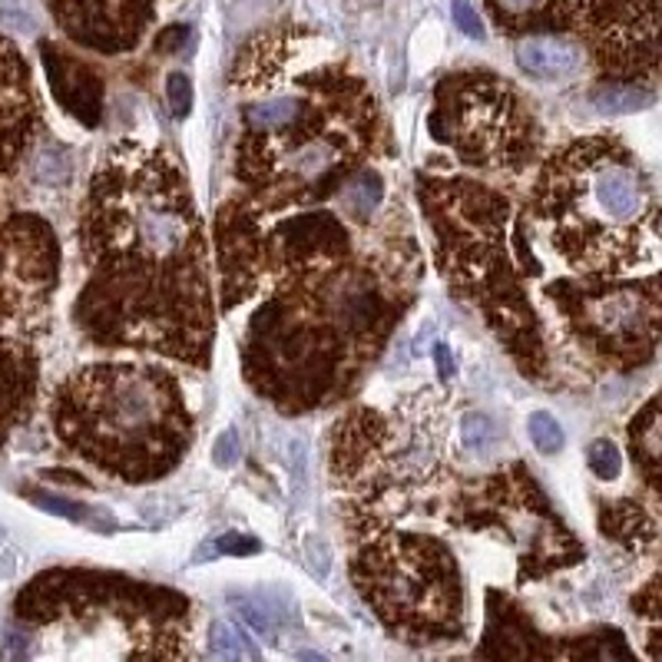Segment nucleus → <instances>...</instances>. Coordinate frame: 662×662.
<instances>
[{
	"mask_svg": "<svg viewBox=\"0 0 662 662\" xmlns=\"http://www.w3.org/2000/svg\"><path fill=\"white\" fill-rule=\"evenodd\" d=\"M0 540H3V527H0Z\"/></svg>",
	"mask_w": 662,
	"mask_h": 662,
	"instance_id": "38",
	"label": "nucleus"
},
{
	"mask_svg": "<svg viewBox=\"0 0 662 662\" xmlns=\"http://www.w3.org/2000/svg\"><path fill=\"white\" fill-rule=\"evenodd\" d=\"M302 109L275 129H245L235 143L242 199L262 216L308 206L368 166L385 123L375 93L345 63L302 73Z\"/></svg>",
	"mask_w": 662,
	"mask_h": 662,
	"instance_id": "3",
	"label": "nucleus"
},
{
	"mask_svg": "<svg viewBox=\"0 0 662 662\" xmlns=\"http://www.w3.org/2000/svg\"><path fill=\"white\" fill-rule=\"evenodd\" d=\"M461 444L481 458H491L501 444H504V434L501 428L494 424V418L481 414V411H471L461 418Z\"/></svg>",
	"mask_w": 662,
	"mask_h": 662,
	"instance_id": "27",
	"label": "nucleus"
},
{
	"mask_svg": "<svg viewBox=\"0 0 662 662\" xmlns=\"http://www.w3.org/2000/svg\"><path fill=\"white\" fill-rule=\"evenodd\" d=\"M660 497L643 501H613L600 507V530L623 544L627 550H656L660 544V511H656Z\"/></svg>",
	"mask_w": 662,
	"mask_h": 662,
	"instance_id": "20",
	"label": "nucleus"
},
{
	"mask_svg": "<svg viewBox=\"0 0 662 662\" xmlns=\"http://www.w3.org/2000/svg\"><path fill=\"white\" fill-rule=\"evenodd\" d=\"M431 133L461 162L477 169H524L540 149L534 113L491 70H461L438 83Z\"/></svg>",
	"mask_w": 662,
	"mask_h": 662,
	"instance_id": "9",
	"label": "nucleus"
},
{
	"mask_svg": "<svg viewBox=\"0 0 662 662\" xmlns=\"http://www.w3.org/2000/svg\"><path fill=\"white\" fill-rule=\"evenodd\" d=\"M209 653L216 660H249L259 662V650L245 637V630L232 620H216L209 630Z\"/></svg>",
	"mask_w": 662,
	"mask_h": 662,
	"instance_id": "26",
	"label": "nucleus"
},
{
	"mask_svg": "<svg viewBox=\"0 0 662 662\" xmlns=\"http://www.w3.org/2000/svg\"><path fill=\"white\" fill-rule=\"evenodd\" d=\"M13 620L23 633L60 627L70 637L119 633L129 660L189 656V600L103 570H43L13 600Z\"/></svg>",
	"mask_w": 662,
	"mask_h": 662,
	"instance_id": "7",
	"label": "nucleus"
},
{
	"mask_svg": "<svg viewBox=\"0 0 662 662\" xmlns=\"http://www.w3.org/2000/svg\"><path fill=\"white\" fill-rule=\"evenodd\" d=\"M212 554L249 557V554H259V540H255V537H242V534H222V537L212 544Z\"/></svg>",
	"mask_w": 662,
	"mask_h": 662,
	"instance_id": "32",
	"label": "nucleus"
},
{
	"mask_svg": "<svg viewBox=\"0 0 662 662\" xmlns=\"http://www.w3.org/2000/svg\"><path fill=\"white\" fill-rule=\"evenodd\" d=\"M40 385V361L30 345L0 338V448L30 418Z\"/></svg>",
	"mask_w": 662,
	"mask_h": 662,
	"instance_id": "19",
	"label": "nucleus"
},
{
	"mask_svg": "<svg viewBox=\"0 0 662 662\" xmlns=\"http://www.w3.org/2000/svg\"><path fill=\"white\" fill-rule=\"evenodd\" d=\"M421 209L434 232V255L458 298L481 312L527 378L547 371V341L511 255V199L474 179H421Z\"/></svg>",
	"mask_w": 662,
	"mask_h": 662,
	"instance_id": "6",
	"label": "nucleus"
},
{
	"mask_svg": "<svg viewBox=\"0 0 662 662\" xmlns=\"http://www.w3.org/2000/svg\"><path fill=\"white\" fill-rule=\"evenodd\" d=\"M454 20H458V27H461L467 36H477V40H484V27H481V20H477L474 7H471L467 0H454Z\"/></svg>",
	"mask_w": 662,
	"mask_h": 662,
	"instance_id": "35",
	"label": "nucleus"
},
{
	"mask_svg": "<svg viewBox=\"0 0 662 662\" xmlns=\"http://www.w3.org/2000/svg\"><path fill=\"white\" fill-rule=\"evenodd\" d=\"M395 222L348 259L272 285L249 318L245 381L282 414L345 398L411 308L424 265L414 232Z\"/></svg>",
	"mask_w": 662,
	"mask_h": 662,
	"instance_id": "2",
	"label": "nucleus"
},
{
	"mask_svg": "<svg viewBox=\"0 0 662 662\" xmlns=\"http://www.w3.org/2000/svg\"><path fill=\"white\" fill-rule=\"evenodd\" d=\"M527 431H530L537 451H544V454H557V451L564 448V441H567V438H564V428H560L557 418L547 414V411H534L530 421H527Z\"/></svg>",
	"mask_w": 662,
	"mask_h": 662,
	"instance_id": "29",
	"label": "nucleus"
},
{
	"mask_svg": "<svg viewBox=\"0 0 662 662\" xmlns=\"http://www.w3.org/2000/svg\"><path fill=\"white\" fill-rule=\"evenodd\" d=\"M534 212L557 255L587 275H617L656 255V186L617 136H584L550 156L534 189Z\"/></svg>",
	"mask_w": 662,
	"mask_h": 662,
	"instance_id": "4",
	"label": "nucleus"
},
{
	"mask_svg": "<svg viewBox=\"0 0 662 662\" xmlns=\"http://www.w3.org/2000/svg\"><path fill=\"white\" fill-rule=\"evenodd\" d=\"M630 448L647 491L660 497V398H650L647 408L633 418Z\"/></svg>",
	"mask_w": 662,
	"mask_h": 662,
	"instance_id": "22",
	"label": "nucleus"
},
{
	"mask_svg": "<svg viewBox=\"0 0 662 662\" xmlns=\"http://www.w3.org/2000/svg\"><path fill=\"white\" fill-rule=\"evenodd\" d=\"M587 461H590V471L600 481H617L620 471H623V458H620L613 441H593L590 451H587Z\"/></svg>",
	"mask_w": 662,
	"mask_h": 662,
	"instance_id": "30",
	"label": "nucleus"
},
{
	"mask_svg": "<svg viewBox=\"0 0 662 662\" xmlns=\"http://www.w3.org/2000/svg\"><path fill=\"white\" fill-rule=\"evenodd\" d=\"M351 580L388 633L404 643H458L464 637V580L454 550L418 530L365 527Z\"/></svg>",
	"mask_w": 662,
	"mask_h": 662,
	"instance_id": "8",
	"label": "nucleus"
},
{
	"mask_svg": "<svg viewBox=\"0 0 662 662\" xmlns=\"http://www.w3.org/2000/svg\"><path fill=\"white\" fill-rule=\"evenodd\" d=\"M63 448L126 484L166 477L186 454L192 414L179 381L153 365H90L50 404Z\"/></svg>",
	"mask_w": 662,
	"mask_h": 662,
	"instance_id": "5",
	"label": "nucleus"
},
{
	"mask_svg": "<svg viewBox=\"0 0 662 662\" xmlns=\"http://www.w3.org/2000/svg\"><path fill=\"white\" fill-rule=\"evenodd\" d=\"M517 66L534 80H567L584 66V50L557 33H527L517 43Z\"/></svg>",
	"mask_w": 662,
	"mask_h": 662,
	"instance_id": "21",
	"label": "nucleus"
},
{
	"mask_svg": "<svg viewBox=\"0 0 662 662\" xmlns=\"http://www.w3.org/2000/svg\"><path fill=\"white\" fill-rule=\"evenodd\" d=\"M36 126L40 109L30 86V66L17 43L0 36V176L20 162Z\"/></svg>",
	"mask_w": 662,
	"mask_h": 662,
	"instance_id": "16",
	"label": "nucleus"
},
{
	"mask_svg": "<svg viewBox=\"0 0 662 662\" xmlns=\"http://www.w3.org/2000/svg\"><path fill=\"white\" fill-rule=\"evenodd\" d=\"M212 464L222 467V471H229V467L239 464V438H235V431H225V434L216 441V448H212Z\"/></svg>",
	"mask_w": 662,
	"mask_h": 662,
	"instance_id": "34",
	"label": "nucleus"
},
{
	"mask_svg": "<svg viewBox=\"0 0 662 662\" xmlns=\"http://www.w3.org/2000/svg\"><path fill=\"white\" fill-rule=\"evenodd\" d=\"M484 660H554L557 643H550L524 617V610L501 590H487V633L477 650Z\"/></svg>",
	"mask_w": 662,
	"mask_h": 662,
	"instance_id": "17",
	"label": "nucleus"
},
{
	"mask_svg": "<svg viewBox=\"0 0 662 662\" xmlns=\"http://www.w3.org/2000/svg\"><path fill=\"white\" fill-rule=\"evenodd\" d=\"M40 60H43V70H46V80H50L56 103L73 119H80L83 126H96L99 116H103V80H99V73L90 63L70 56L66 50L53 46L50 40H40Z\"/></svg>",
	"mask_w": 662,
	"mask_h": 662,
	"instance_id": "18",
	"label": "nucleus"
},
{
	"mask_svg": "<svg viewBox=\"0 0 662 662\" xmlns=\"http://www.w3.org/2000/svg\"><path fill=\"white\" fill-rule=\"evenodd\" d=\"M451 521L467 530H497L517 550V584H537L584 560V544L557 517L524 464L464 484Z\"/></svg>",
	"mask_w": 662,
	"mask_h": 662,
	"instance_id": "10",
	"label": "nucleus"
},
{
	"mask_svg": "<svg viewBox=\"0 0 662 662\" xmlns=\"http://www.w3.org/2000/svg\"><path fill=\"white\" fill-rule=\"evenodd\" d=\"M633 610H637L640 617H647V620L653 623V630H656V623H660V577H653V580L647 584V590L637 593Z\"/></svg>",
	"mask_w": 662,
	"mask_h": 662,
	"instance_id": "33",
	"label": "nucleus"
},
{
	"mask_svg": "<svg viewBox=\"0 0 662 662\" xmlns=\"http://www.w3.org/2000/svg\"><path fill=\"white\" fill-rule=\"evenodd\" d=\"M577 27L597 63L613 76H656L660 0H584Z\"/></svg>",
	"mask_w": 662,
	"mask_h": 662,
	"instance_id": "13",
	"label": "nucleus"
},
{
	"mask_svg": "<svg viewBox=\"0 0 662 662\" xmlns=\"http://www.w3.org/2000/svg\"><path fill=\"white\" fill-rule=\"evenodd\" d=\"M338 199H341L345 212L355 222H368L375 216V209L381 206V199H385V179H381V172L371 169V166H361L358 172H351L338 186Z\"/></svg>",
	"mask_w": 662,
	"mask_h": 662,
	"instance_id": "23",
	"label": "nucleus"
},
{
	"mask_svg": "<svg viewBox=\"0 0 662 662\" xmlns=\"http://www.w3.org/2000/svg\"><path fill=\"white\" fill-rule=\"evenodd\" d=\"M189 36V27H182V23H176V27H169L159 40H156V53H162V56H169V53H176L179 46H182V40Z\"/></svg>",
	"mask_w": 662,
	"mask_h": 662,
	"instance_id": "36",
	"label": "nucleus"
},
{
	"mask_svg": "<svg viewBox=\"0 0 662 662\" xmlns=\"http://www.w3.org/2000/svg\"><path fill=\"white\" fill-rule=\"evenodd\" d=\"M63 36L96 53L133 50L153 23V0H46Z\"/></svg>",
	"mask_w": 662,
	"mask_h": 662,
	"instance_id": "15",
	"label": "nucleus"
},
{
	"mask_svg": "<svg viewBox=\"0 0 662 662\" xmlns=\"http://www.w3.org/2000/svg\"><path fill=\"white\" fill-rule=\"evenodd\" d=\"M166 99H169V113L176 119H182L192 109V80L186 73H169L166 76Z\"/></svg>",
	"mask_w": 662,
	"mask_h": 662,
	"instance_id": "31",
	"label": "nucleus"
},
{
	"mask_svg": "<svg viewBox=\"0 0 662 662\" xmlns=\"http://www.w3.org/2000/svg\"><path fill=\"white\" fill-rule=\"evenodd\" d=\"M23 497H30L36 507H43V511H50V514H60V517H66V521H83V524H99V514L96 511H90V507H83V504H73V501H66V497H56V494H46V491H23Z\"/></svg>",
	"mask_w": 662,
	"mask_h": 662,
	"instance_id": "28",
	"label": "nucleus"
},
{
	"mask_svg": "<svg viewBox=\"0 0 662 662\" xmlns=\"http://www.w3.org/2000/svg\"><path fill=\"white\" fill-rule=\"evenodd\" d=\"M60 242L46 219L10 212L0 219V325L33 318L56 292Z\"/></svg>",
	"mask_w": 662,
	"mask_h": 662,
	"instance_id": "12",
	"label": "nucleus"
},
{
	"mask_svg": "<svg viewBox=\"0 0 662 662\" xmlns=\"http://www.w3.org/2000/svg\"><path fill=\"white\" fill-rule=\"evenodd\" d=\"M355 252L351 229L335 212H295L262 222L259 235V279L262 285H282L308 272L328 269Z\"/></svg>",
	"mask_w": 662,
	"mask_h": 662,
	"instance_id": "14",
	"label": "nucleus"
},
{
	"mask_svg": "<svg viewBox=\"0 0 662 662\" xmlns=\"http://www.w3.org/2000/svg\"><path fill=\"white\" fill-rule=\"evenodd\" d=\"M656 99V93L643 83H600L593 90V106L600 113H637L647 109Z\"/></svg>",
	"mask_w": 662,
	"mask_h": 662,
	"instance_id": "25",
	"label": "nucleus"
},
{
	"mask_svg": "<svg viewBox=\"0 0 662 662\" xmlns=\"http://www.w3.org/2000/svg\"><path fill=\"white\" fill-rule=\"evenodd\" d=\"M76 232L90 269L73 305L76 328L99 348L206 368L216 338L209 245L176 156L116 143L90 182Z\"/></svg>",
	"mask_w": 662,
	"mask_h": 662,
	"instance_id": "1",
	"label": "nucleus"
},
{
	"mask_svg": "<svg viewBox=\"0 0 662 662\" xmlns=\"http://www.w3.org/2000/svg\"><path fill=\"white\" fill-rule=\"evenodd\" d=\"M547 298L560 308L567 332L587 358L630 371L656 358L660 348V279L613 282L610 275H587L554 282Z\"/></svg>",
	"mask_w": 662,
	"mask_h": 662,
	"instance_id": "11",
	"label": "nucleus"
},
{
	"mask_svg": "<svg viewBox=\"0 0 662 662\" xmlns=\"http://www.w3.org/2000/svg\"><path fill=\"white\" fill-rule=\"evenodd\" d=\"M557 656H567V660H633L620 630H600L593 637L570 640V643L557 647Z\"/></svg>",
	"mask_w": 662,
	"mask_h": 662,
	"instance_id": "24",
	"label": "nucleus"
},
{
	"mask_svg": "<svg viewBox=\"0 0 662 662\" xmlns=\"http://www.w3.org/2000/svg\"><path fill=\"white\" fill-rule=\"evenodd\" d=\"M434 358H438V371H441V378H451V375H454V358H451L448 345H438V348H434Z\"/></svg>",
	"mask_w": 662,
	"mask_h": 662,
	"instance_id": "37",
	"label": "nucleus"
}]
</instances>
